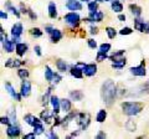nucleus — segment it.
<instances>
[{
	"label": "nucleus",
	"mask_w": 149,
	"mask_h": 139,
	"mask_svg": "<svg viewBox=\"0 0 149 139\" xmlns=\"http://www.w3.org/2000/svg\"><path fill=\"white\" fill-rule=\"evenodd\" d=\"M101 97L106 106L111 107L117 98V85L112 80H106L101 87Z\"/></svg>",
	"instance_id": "obj_1"
},
{
	"label": "nucleus",
	"mask_w": 149,
	"mask_h": 139,
	"mask_svg": "<svg viewBox=\"0 0 149 139\" xmlns=\"http://www.w3.org/2000/svg\"><path fill=\"white\" fill-rule=\"evenodd\" d=\"M143 108H144V104L141 103V102L132 101V102H123L122 103L123 113L129 115V117H132V115H137L138 113H141Z\"/></svg>",
	"instance_id": "obj_2"
},
{
	"label": "nucleus",
	"mask_w": 149,
	"mask_h": 139,
	"mask_svg": "<svg viewBox=\"0 0 149 139\" xmlns=\"http://www.w3.org/2000/svg\"><path fill=\"white\" fill-rule=\"evenodd\" d=\"M90 120H91V117L88 113H77V115H76V123L80 126V128L82 131L88 127Z\"/></svg>",
	"instance_id": "obj_3"
},
{
	"label": "nucleus",
	"mask_w": 149,
	"mask_h": 139,
	"mask_svg": "<svg viewBox=\"0 0 149 139\" xmlns=\"http://www.w3.org/2000/svg\"><path fill=\"white\" fill-rule=\"evenodd\" d=\"M65 21H66L68 25H71L73 27H77L78 25H80V22H81V17H80V15H78L77 13L72 11V13H68V14L65 15Z\"/></svg>",
	"instance_id": "obj_4"
},
{
	"label": "nucleus",
	"mask_w": 149,
	"mask_h": 139,
	"mask_svg": "<svg viewBox=\"0 0 149 139\" xmlns=\"http://www.w3.org/2000/svg\"><path fill=\"white\" fill-rule=\"evenodd\" d=\"M22 31H24V27H22L21 22H17V24H15L11 27V40L15 44H17V41H20Z\"/></svg>",
	"instance_id": "obj_5"
},
{
	"label": "nucleus",
	"mask_w": 149,
	"mask_h": 139,
	"mask_svg": "<svg viewBox=\"0 0 149 139\" xmlns=\"http://www.w3.org/2000/svg\"><path fill=\"white\" fill-rule=\"evenodd\" d=\"M129 71L132 75L134 76H138V77H144L147 75V71H146V61H142L141 65H138V66H134V67H130Z\"/></svg>",
	"instance_id": "obj_6"
},
{
	"label": "nucleus",
	"mask_w": 149,
	"mask_h": 139,
	"mask_svg": "<svg viewBox=\"0 0 149 139\" xmlns=\"http://www.w3.org/2000/svg\"><path fill=\"white\" fill-rule=\"evenodd\" d=\"M104 17V14L102 11H90V16L87 17V19H85V21L87 22H101L102 20H103Z\"/></svg>",
	"instance_id": "obj_7"
},
{
	"label": "nucleus",
	"mask_w": 149,
	"mask_h": 139,
	"mask_svg": "<svg viewBox=\"0 0 149 139\" xmlns=\"http://www.w3.org/2000/svg\"><path fill=\"white\" fill-rule=\"evenodd\" d=\"M20 133H21V129L16 123H11L10 126H8L6 134H8L9 138H17L20 136Z\"/></svg>",
	"instance_id": "obj_8"
},
{
	"label": "nucleus",
	"mask_w": 149,
	"mask_h": 139,
	"mask_svg": "<svg viewBox=\"0 0 149 139\" xmlns=\"http://www.w3.org/2000/svg\"><path fill=\"white\" fill-rule=\"evenodd\" d=\"M20 93L22 97H29L30 93H31V82L30 81H27V78L26 80H22L21 82V87H20Z\"/></svg>",
	"instance_id": "obj_9"
},
{
	"label": "nucleus",
	"mask_w": 149,
	"mask_h": 139,
	"mask_svg": "<svg viewBox=\"0 0 149 139\" xmlns=\"http://www.w3.org/2000/svg\"><path fill=\"white\" fill-rule=\"evenodd\" d=\"M5 90H6V92L13 97L14 99H16L17 102L21 101V97H22L21 93H17V92L15 91V88H14V87L11 86V83H9V82L5 83Z\"/></svg>",
	"instance_id": "obj_10"
},
{
	"label": "nucleus",
	"mask_w": 149,
	"mask_h": 139,
	"mask_svg": "<svg viewBox=\"0 0 149 139\" xmlns=\"http://www.w3.org/2000/svg\"><path fill=\"white\" fill-rule=\"evenodd\" d=\"M70 73H71L72 77L81 80V78L83 77V68L81 66H78V65H76V66H71V68H70Z\"/></svg>",
	"instance_id": "obj_11"
},
{
	"label": "nucleus",
	"mask_w": 149,
	"mask_h": 139,
	"mask_svg": "<svg viewBox=\"0 0 149 139\" xmlns=\"http://www.w3.org/2000/svg\"><path fill=\"white\" fill-rule=\"evenodd\" d=\"M83 73H85L86 76H88V77L95 76L96 73H97V66H96L95 63L85 65V67H83Z\"/></svg>",
	"instance_id": "obj_12"
},
{
	"label": "nucleus",
	"mask_w": 149,
	"mask_h": 139,
	"mask_svg": "<svg viewBox=\"0 0 149 139\" xmlns=\"http://www.w3.org/2000/svg\"><path fill=\"white\" fill-rule=\"evenodd\" d=\"M66 8L71 11H77L82 9V4L80 1H77V0H68L66 3Z\"/></svg>",
	"instance_id": "obj_13"
},
{
	"label": "nucleus",
	"mask_w": 149,
	"mask_h": 139,
	"mask_svg": "<svg viewBox=\"0 0 149 139\" xmlns=\"http://www.w3.org/2000/svg\"><path fill=\"white\" fill-rule=\"evenodd\" d=\"M50 103L52 104V108H54V114H58V112H60V108H61V101L58 99V97H56V96H51Z\"/></svg>",
	"instance_id": "obj_14"
},
{
	"label": "nucleus",
	"mask_w": 149,
	"mask_h": 139,
	"mask_svg": "<svg viewBox=\"0 0 149 139\" xmlns=\"http://www.w3.org/2000/svg\"><path fill=\"white\" fill-rule=\"evenodd\" d=\"M27 45L26 44H24V42H17L16 45H15V51H16V54H17V56H20V57H22L24 55L26 54V51H27Z\"/></svg>",
	"instance_id": "obj_15"
},
{
	"label": "nucleus",
	"mask_w": 149,
	"mask_h": 139,
	"mask_svg": "<svg viewBox=\"0 0 149 139\" xmlns=\"http://www.w3.org/2000/svg\"><path fill=\"white\" fill-rule=\"evenodd\" d=\"M24 119H25V122H26L27 124H29V126H31V127L36 126L37 123H42V119L36 118L35 115H32V114H26Z\"/></svg>",
	"instance_id": "obj_16"
},
{
	"label": "nucleus",
	"mask_w": 149,
	"mask_h": 139,
	"mask_svg": "<svg viewBox=\"0 0 149 139\" xmlns=\"http://www.w3.org/2000/svg\"><path fill=\"white\" fill-rule=\"evenodd\" d=\"M26 61H21V60H14V58H10L8 60L5 62V67H9V68H14V67H20L21 65H25Z\"/></svg>",
	"instance_id": "obj_17"
},
{
	"label": "nucleus",
	"mask_w": 149,
	"mask_h": 139,
	"mask_svg": "<svg viewBox=\"0 0 149 139\" xmlns=\"http://www.w3.org/2000/svg\"><path fill=\"white\" fill-rule=\"evenodd\" d=\"M125 63H127V60H125V57L122 56V57L114 60V61L112 62V67L116 68V70H122L125 66Z\"/></svg>",
	"instance_id": "obj_18"
},
{
	"label": "nucleus",
	"mask_w": 149,
	"mask_h": 139,
	"mask_svg": "<svg viewBox=\"0 0 149 139\" xmlns=\"http://www.w3.org/2000/svg\"><path fill=\"white\" fill-rule=\"evenodd\" d=\"M50 39H51V42H54V44L58 42V41L62 39V32L57 29H54L50 34Z\"/></svg>",
	"instance_id": "obj_19"
},
{
	"label": "nucleus",
	"mask_w": 149,
	"mask_h": 139,
	"mask_svg": "<svg viewBox=\"0 0 149 139\" xmlns=\"http://www.w3.org/2000/svg\"><path fill=\"white\" fill-rule=\"evenodd\" d=\"M83 92L80 91V90H76V91H71L70 92V98L72 101H76V102H80L83 99Z\"/></svg>",
	"instance_id": "obj_20"
},
{
	"label": "nucleus",
	"mask_w": 149,
	"mask_h": 139,
	"mask_svg": "<svg viewBox=\"0 0 149 139\" xmlns=\"http://www.w3.org/2000/svg\"><path fill=\"white\" fill-rule=\"evenodd\" d=\"M40 118L42 119V122H45L46 124H50V123H51V120H52V114L49 112V109H46V108H45V111H42V112H41Z\"/></svg>",
	"instance_id": "obj_21"
},
{
	"label": "nucleus",
	"mask_w": 149,
	"mask_h": 139,
	"mask_svg": "<svg viewBox=\"0 0 149 139\" xmlns=\"http://www.w3.org/2000/svg\"><path fill=\"white\" fill-rule=\"evenodd\" d=\"M15 42H14V41L11 40H5V41H4V42H3V47H4V50H5L6 51V52H13V51H14V49H15Z\"/></svg>",
	"instance_id": "obj_22"
},
{
	"label": "nucleus",
	"mask_w": 149,
	"mask_h": 139,
	"mask_svg": "<svg viewBox=\"0 0 149 139\" xmlns=\"http://www.w3.org/2000/svg\"><path fill=\"white\" fill-rule=\"evenodd\" d=\"M129 10H130V13H132L136 17H139L142 15V8L138 6L137 4H130V5H129Z\"/></svg>",
	"instance_id": "obj_23"
},
{
	"label": "nucleus",
	"mask_w": 149,
	"mask_h": 139,
	"mask_svg": "<svg viewBox=\"0 0 149 139\" xmlns=\"http://www.w3.org/2000/svg\"><path fill=\"white\" fill-rule=\"evenodd\" d=\"M71 107H72V104H71V101L70 99H67V98L61 99V109L65 113H68L70 111H71Z\"/></svg>",
	"instance_id": "obj_24"
},
{
	"label": "nucleus",
	"mask_w": 149,
	"mask_h": 139,
	"mask_svg": "<svg viewBox=\"0 0 149 139\" xmlns=\"http://www.w3.org/2000/svg\"><path fill=\"white\" fill-rule=\"evenodd\" d=\"M49 16L51 19H56L57 17V8H56L54 1H51L49 4Z\"/></svg>",
	"instance_id": "obj_25"
},
{
	"label": "nucleus",
	"mask_w": 149,
	"mask_h": 139,
	"mask_svg": "<svg viewBox=\"0 0 149 139\" xmlns=\"http://www.w3.org/2000/svg\"><path fill=\"white\" fill-rule=\"evenodd\" d=\"M5 9H6V10H9V11H11L16 17H20V15H21V14L19 13L17 9H16L15 6H13V4H11L10 1H6V3H5Z\"/></svg>",
	"instance_id": "obj_26"
},
{
	"label": "nucleus",
	"mask_w": 149,
	"mask_h": 139,
	"mask_svg": "<svg viewBox=\"0 0 149 139\" xmlns=\"http://www.w3.org/2000/svg\"><path fill=\"white\" fill-rule=\"evenodd\" d=\"M52 88H54V86H51L50 88H47V91L45 92V95L42 96V98H41V103H42L44 106H46L50 102V99H51V96L50 95H51V90H52Z\"/></svg>",
	"instance_id": "obj_27"
},
{
	"label": "nucleus",
	"mask_w": 149,
	"mask_h": 139,
	"mask_svg": "<svg viewBox=\"0 0 149 139\" xmlns=\"http://www.w3.org/2000/svg\"><path fill=\"white\" fill-rule=\"evenodd\" d=\"M112 10H113L114 13H120V11H123V4L120 3V1H116V0H113L112 1Z\"/></svg>",
	"instance_id": "obj_28"
},
{
	"label": "nucleus",
	"mask_w": 149,
	"mask_h": 139,
	"mask_svg": "<svg viewBox=\"0 0 149 139\" xmlns=\"http://www.w3.org/2000/svg\"><path fill=\"white\" fill-rule=\"evenodd\" d=\"M144 24H146V21L142 20V19H141V16L137 17V19H134V29H136V30H138V31H141V32H142Z\"/></svg>",
	"instance_id": "obj_29"
},
{
	"label": "nucleus",
	"mask_w": 149,
	"mask_h": 139,
	"mask_svg": "<svg viewBox=\"0 0 149 139\" xmlns=\"http://www.w3.org/2000/svg\"><path fill=\"white\" fill-rule=\"evenodd\" d=\"M124 127H125V129H127L128 132H136V129H137L136 123H134V120H132V119H128L127 122H125Z\"/></svg>",
	"instance_id": "obj_30"
},
{
	"label": "nucleus",
	"mask_w": 149,
	"mask_h": 139,
	"mask_svg": "<svg viewBox=\"0 0 149 139\" xmlns=\"http://www.w3.org/2000/svg\"><path fill=\"white\" fill-rule=\"evenodd\" d=\"M56 67H57V70L60 72L67 71V63L65 62L63 60H57V61H56Z\"/></svg>",
	"instance_id": "obj_31"
},
{
	"label": "nucleus",
	"mask_w": 149,
	"mask_h": 139,
	"mask_svg": "<svg viewBox=\"0 0 149 139\" xmlns=\"http://www.w3.org/2000/svg\"><path fill=\"white\" fill-rule=\"evenodd\" d=\"M54 75H55V72L51 71V68L49 66H46L45 67V78H46V81H47V82H52Z\"/></svg>",
	"instance_id": "obj_32"
},
{
	"label": "nucleus",
	"mask_w": 149,
	"mask_h": 139,
	"mask_svg": "<svg viewBox=\"0 0 149 139\" xmlns=\"http://www.w3.org/2000/svg\"><path fill=\"white\" fill-rule=\"evenodd\" d=\"M106 118H107V111H104V109H101L98 113H97V117H96V120L98 123H102V122H104L106 120Z\"/></svg>",
	"instance_id": "obj_33"
},
{
	"label": "nucleus",
	"mask_w": 149,
	"mask_h": 139,
	"mask_svg": "<svg viewBox=\"0 0 149 139\" xmlns=\"http://www.w3.org/2000/svg\"><path fill=\"white\" fill-rule=\"evenodd\" d=\"M30 75V72L27 71L26 68H19V71H17V76L21 78V80H26L27 77H29Z\"/></svg>",
	"instance_id": "obj_34"
},
{
	"label": "nucleus",
	"mask_w": 149,
	"mask_h": 139,
	"mask_svg": "<svg viewBox=\"0 0 149 139\" xmlns=\"http://www.w3.org/2000/svg\"><path fill=\"white\" fill-rule=\"evenodd\" d=\"M29 32H30L31 36H34V38H40V36H42V31H41L39 27H32Z\"/></svg>",
	"instance_id": "obj_35"
},
{
	"label": "nucleus",
	"mask_w": 149,
	"mask_h": 139,
	"mask_svg": "<svg viewBox=\"0 0 149 139\" xmlns=\"http://www.w3.org/2000/svg\"><path fill=\"white\" fill-rule=\"evenodd\" d=\"M124 52L125 51L124 50H119V51H116V52H113L109 56V58L112 60V61H114V60H117V58H119V57H122L123 55H124Z\"/></svg>",
	"instance_id": "obj_36"
},
{
	"label": "nucleus",
	"mask_w": 149,
	"mask_h": 139,
	"mask_svg": "<svg viewBox=\"0 0 149 139\" xmlns=\"http://www.w3.org/2000/svg\"><path fill=\"white\" fill-rule=\"evenodd\" d=\"M44 126H42V123H37L36 126H34V132L36 133V136H40V134H42L44 133Z\"/></svg>",
	"instance_id": "obj_37"
},
{
	"label": "nucleus",
	"mask_w": 149,
	"mask_h": 139,
	"mask_svg": "<svg viewBox=\"0 0 149 139\" xmlns=\"http://www.w3.org/2000/svg\"><path fill=\"white\" fill-rule=\"evenodd\" d=\"M106 32H107V36H108L109 39H114L116 35H117V31H116L113 27H106Z\"/></svg>",
	"instance_id": "obj_38"
},
{
	"label": "nucleus",
	"mask_w": 149,
	"mask_h": 139,
	"mask_svg": "<svg viewBox=\"0 0 149 139\" xmlns=\"http://www.w3.org/2000/svg\"><path fill=\"white\" fill-rule=\"evenodd\" d=\"M107 57H108V55H107V54L98 51V52H97V56H96V60H97L98 62H102V61H104Z\"/></svg>",
	"instance_id": "obj_39"
},
{
	"label": "nucleus",
	"mask_w": 149,
	"mask_h": 139,
	"mask_svg": "<svg viewBox=\"0 0 149 139\" xmlns=\"http://www.w3.org/2000/svg\"><path fill=\"white\" fill-rule=\"evenodd\" d=\"M88 10L90 11H97L98 10V3L97 1H90L88 3Z\"/></svg>",
	"instance_id": "obj_40"
},
{
	"label": "nucleus",
	"mask_w": 149,
	"mask_h": 139,
	"mask_svg": "<svg viewBox=\"0 0 149 139\" xmlns=\"http://www.w3.org/2000/svg\"><path fill=\"white\" fill-rule=\"evenodd\" d=\"M111 44H102L101 46H100V51L101 52H104V54H108V51L111 50Z\"/></svg>",
	"instance_id": "obj_41"
},
{
	"label": "nucleus",
	"mask_w": 149,
	"mask_h": 139,
	"mask_svg": "<svg viewBox=\"0 0 149 139\" xmlns=\"http://www.w3.org/2000/svg\"><path fill=\"white\" fill-rule=\"evenodd\" d=\"M132 32H133V30L130 29V27H123V29L119 31V34L120 35H130Z\"/></svg>",
	"instance_id": "obj_42"
},
{
	"label": "nucleus",
	"mask_w": 149,
	"mask_h": 139,
	"mask_svg": "<svg viewBox=\"0 0 149 139\" xmlns=\"http://www.w3.org/2000/svg\"><path fill=\"white\" fill-rule=\"evenodd\" d=\"M0 123H1V124H6V126H10L11 120H10V118H9V115H8V117H1V118H0Z\"/></svg>",
	"instance_id": "obj_43"
},
{
	"label": "nucleus",
	"mask_w": 149,
	"mask_h": 139,
	"mask_svg": "<svg viewBox=\"0 0 149 139\" xmlns=\"http://www.w3.org/2000/svg\"><path fill=\"white\" fill-rule=\"evenodd\" d=\"M62 80V77L58 75V73H56L55 72V75H54V78H52V83L54 85H57V83H60V81Z\"/></svg>",
	"instance_id": "obj_44"
},
{
	"label": "nucleus",
	"mask_w": 149,
	"mask_h": 139,
	"mask_svg": "<svg viewBox=\"0 0 149 139\" xmlns=\"http://www.w3.org/2000/svg\"><path fill=\"white\" fill-rule=\"evenodd\" d=\"M9 118H10L11 123H16V113L14 109H10V114H9Z\"/></svg>",
	"instance_id": "obj_45"
},
{
	"label": "nucleus",
	"mask_w": 149,
	"mask_h": 139,
	"mask_svg": "<svg viewBox=\"0 0 149 139\" xmlns=\"http://www.w3.org/2000/svg\"><path fill=\"white\" fill-rule=\"evenodd\" d=\"M87 44H88V47L92 49V50H95V49L97 47V42H96V41L93 40V39H90V40H88V41H87Z\"/></svg>",
	"instance_id": "obj_46"
},
{
	"label": "nucleus",
	"mask_w": 149,
	"mask_h": 139,
	"mask_svg": "<svg viewBox=\"0 0 149 139\" xmlns=\"http://www.w3.org/2000/svg\"><path fill=\"white\" fill-rule=\"evenodd\" d=\"M0 40H1V44L6 40V35H5V32H4V29H3V27L0 29Z\"/></svg>",
	"instance_id": "obj_47"
},
{
	"label": "nucleus",
	"mask_w": 149,
	"mask_h": 139,
	"mask_svg": "<svg viewBox=\"0 0 149 139\" xmlns=\"http://www.w3.org/2000/svg\"><path fill=\"white\" fill-rule=\"evenodd\" d=\"M142 32H144V34H149V22L146 21V24H144V26H143Z\"/></svg>",
	"instance_id": "obj_48"
},
{
	"label": "nucleus",
	"mask_w": 149,
	"mask_h": 139,
	"mask_svg": "<svg viewBox=\"0 0 149 139\" xmlns=\"http://www.w3.org/2000/svg\"><path fill=\"white\" fill-rule=\"evenodd\" d=\"M27 15H29V16H30V19H32V20H36V17H37V16H36V14L32 11L31 9H29V13H27Z\"/></svg>",
	"instance_id": "obj_49"
},
{
	"label": "nucleus",
	"mask_w": 149,
	"mask_h": 139,
	"mask_svg": "<svg viewBox=\"0 0 149 139\" xmlns=\"http://www.w3.org/2000/svg\"><path fill=\"white\" fill-rule=\"evenodd\" d=\"M36 137V133H29V134H25L24 136V139H34Z\"/></svg>",
	"instance_id": "obj_50"
},
{
	"label": "nucleus",
	"mask_w": 149,
	"mask_h": 139,
	"mask_svg": "<svg viewBox=\"0 0 149 139\" xmlns=\"http://www.w3.org/2000/svg\"><path fill=\"white\" fill-rule=\"evenodd\" d=\"M90 32H91L92 35H96V34H98V27H96V26H91Z\"/></svg>",
	"instance_id": "obj_51"
},
{
	"label": "nucleus",
	"mask_w": 149,
	"mask_h": 139,
	"mask_svg": "<svg viewBox=\"0 0 149 139\" xmlns=\"http://www.w3.org/2000/svg\"><path fill=\"white\" fill-rule=\"evenodd\" d=\"M34 50H35V52H36L37 56H41V55H42V54H41V47H40L39 45H36L35 47H34Z\"/></svg>",
	"instance_id": "obj_52"
},
{
	"label": "nucleus",
	"mask_w": 149,
	"mask_h": 139,
	"mask_svg": "<svg viewBox=\"0 0 149 139\" xmlns=\"http://www.w3.org/2000/svg\"><path fill=\"white\" fill-rule=\"evenodd\" d=\"M20 10H21L22 14H27V13H29V9L25 8L24 4H20Z\"/></svg>",
	"instance_id": "obj_53"
},
{
	"label": "nucleus",
	"mask_w": 149,
	"mask_h": 139,
	"mask_svg": "<svg viewBox=\"0 0 149 139\" xmlns=\"http://www.w3.org/2000/svg\"><path fill=\"white\" fill-rule=\"evenodd\" d=\"M49 137H50V138H52V139H57V138H58V136H57L56 133H54V131H50Z\"/></svg>",
	"instance_id": "obj_54"
},
{
	"label": "nucleus",
	"mask_w": 149,
	"mask_h": 139,
	"mask_svg": "<svg viewBox=\"0 0 149 139\" xmlns=\"http://www.w3.org/2000/svg\"><path fill=\"white\" fill-rule=\"evenodd\" d=\"M0 17H1V20H5L8 19V14L5 11H0Z\"/></svg>",
	"instance_id": "obj_55"
},
{
	"label": "nucleus",
	"mask_w": 149,
	"mask_h": 139,
	"mask_svg": "<svg viewBox=\"0 0 149 139\" xmlns=\"http://www.w3.org/2000/svg\"><path fill=\"white\" fill-rule=\"evenodd\" d=\"M52 30H54V27H52V26H50V25H47V26H45V31H46V32H47V34H49V35L51 34V31H52Z\"/></svg>",
	"instance_id": "obj_56"
},
{
	"label": "nucleus",
	"mask_w": 149,
	"mask_h": 139,
	"mask_svg": "<svg viewBox=\"0 0 149 139\" xmlns=\"http://www.w3.org/2000/svg\"><path fill=\"white\" fill-rule=\"evenodd\" d=\"M97 139H101V138H106V133H103V132H100L98 134H97V137H96Z\"/></svg>",
	"instance_id": "obj_57"
},
{
	"label": "nucleus",
	"mask_w": 149,
	"mask_h": 139,
	"mask_svg": "<svg viewBox=\"0 0 149 139\" xmlns=\"http://www.w3.org/2000/svg\"><path fill=\"white\" fill-rule=\"evenodd\" d=\"M118 20L119 21H125V15H123V14H119V15H118Z\"/></svg>",
	"instance_id": "obj_58"
},
{
	"label": "nucleus",
	"mask_w": 149,
	"mask_h": 139,
	"mask_svg": "<svg viewBox=\"0 0 149 139\" xmlns=\"http://www.w3.org/2000/svg\"><path fill=\"white\" fill-rule=\"evenodd\" d=\"M81 1H90V0H81Z\"/></svg>",
	"instance_id": "obj_59"
},
{
	"label": "nucleus",
	"mask_w": 149,
	"mask_h": 139,
	"mask_svg": "<svg viewBox=\"0 0 149 139\" xmlns=\"http://www.w3.org/2000/svg\"><path fill=\"white\" fill-rule=\"evenodd\" d=\"M103 1H109V0H103Z\"/></svg>",
	"instance_id": "obj_60"
}]
</instances>
